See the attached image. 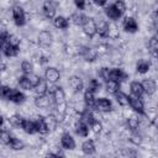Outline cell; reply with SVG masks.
Here are the masks:
<instances>
[{"label":"cell","mask_w":158,"mask_h":158,"mask_svg":"<svg viewBox=\"0 0 158 158\" xmlns=\"http://www.w3.org/2000/svg\"><path fill=\"white\" fill-rule=\"evenodd\" d=\"M12 16H14V21L17 26H23L25 25V11L21 6H15L12 10Z\"/></svg>","instance_id":"cell-1"},{"label":"cell","mask_w":158,"mask_h":158,"mask_svg":"<svg viewBox=\"0 0 158 158\" xmlns=\"http://www.w3.org/2000/svg\"><path fill=\"white\" fill-rule=\"evenodd\" d=\"M130 106L138 114L141 115H144V105H143V101L141 100V98L138 96H130Z\"/></svg>","instance_id":"cell-2"},{"label":"cell","mask_w":158,"mask_h":158,"mask_svg":"<svg viewBox=\"0 0 158 158\" xmlns=\"http://www.w3.org/2000/svg\"><path fill=\"white\" fill-rule=\"evenodd\" d=\"M59 78H60V74H59V72H58L57 68L49 67V68L46 69V72H44V79H46L48 83H52V84H53V83L58 81Z\"/></svg>","instance_id":"cell-3"},{"label":"cell","mask_w":158,"mask_h":158,"mask_svg":"<svg viewBox=\"0 0 158 158\" xmlns=\"http://www.w3.org/2000/svg\"><path fill=\"white\" fill-rule=\"evenodd\" d=\"M83 31H84V33L86 36L94 37V35L98 33V31H96V22L93 19H88L85 21V23L83 25Z\"/></svg>","instance_id":"cell-4"},{"label":"cell","mask_w":158,"mask_h":158,"mask_svg":"<svg viewBox=\"0 0 158 158\" xmlns=\"http://www.w3.org/2000/svg\"><path fill=\"white\" fill-rule=\"evenodd\" d=\"M95 109H98L100 111H104V112H107V111H111L112 110V104L106 98H99V99H96Z\"/></svg>","instance_id":"cell-5"},{"label":"cell","mask_w":158,"mask_h":158,"mask_svg":"<svg viewBox=\"0 0 158 158\" xmlns=\"http://www.w3.org/2000/svg\"><path fill=\"white\" fill-rule=\"evenodd\" d=\"M122 26H123V30L126 32H130V33H133V32H136L138 30V25H137V22H136V20L133 17H126L123 20Z\"/></svg>","instance_id":"cell-6"},{"label":"cell","mask_w":158,"mask_h":158,"mask_svg":"<svg viewBox=\"0 0 158 158\" xmlns=\"http://www.w3.org/2000/svg\"><path fill=\"white\" fill-rule=\"evenodd\" d=\"M60 142H62V147L64 149H74L75 148V141L69 133H63Z\"/></svg>","instance_id":"cell-7"},{"label":"cell","mask_w":158,"mask_h":158,"mask_svg":"<svg viewBox=\"0 0 158 158\" xmlns=\"http://www.w3.org/2000/svg\"><path fill=\"white\" fill-rule=\"evenodd\" d=\"M38 42L43 47H48L52 43V35L49 31H41L38 35Z\"/></svg>","instance_id":"cell-8"},{"label":"cell","mask_w":158,"mask_h":158,"mask_svg":"<svg viewBox=\"0 0 158 158\" xmlns=\"http://www.w3.org/2000/svg\"><path fill=\"white\" fill-rule=\"evenodd\" d=\"M52 96L56 104H62L65 102V93L60 86H56L54 90L52 91Z\"/></svg>","instance_id":"cell-9"},{"label":"cell","mask_w":158,"mask_h":158,"mask_svg":"<svg viewBox=\"0 0 158 158\" xmlns=\"http://www.w3.org/2000/svg\"><path fill=\"white\" fill-rule=\"evenodd\" d=\"M126 78H127V74L123 73L122 69H120V68L110 69V79L116 80V81H121V80H125Z\"/></svg>","instance_id":"cell-10"},{"label":"cell","mask_w":158,"mask_h":158,"mask_svg":"<svg viewBox=\"0 0 158 158\" xmlns=\"http://www.w3.org/2000/svg\"><path fill=\"white\" fill-rule=\"evenodd\" d=\"M142 85H143V89H144V93L147 95H152L156 89H157V84L153 79H144L142 81Z\"/></svg>","instance_id":"cell-11"},{"label":"cell","mask_w":158,"mask_h":158,"mask_svg":"<svg viewBox=\"0 0 158 158\" xmlns=\"http://www.w3.org/2000/svg\"><path fill=\"white\" fill-rule=\"evenodd\" d=\"M109 27L110 25L104 20H99V22H96V31L101 37L109 36Z\"/></svg>","instance_id":"cell-12"},{"label":"cell","mask_w":158,"mask_h":158,"mask_svg":"<svg viewBox=\"0 0 158 158\" xmlns=\"http://www.w3.org/2000/svg\"><path fill=\"white\" fill-rule=\"evenodd\" d=\"M80 54L84 57V59L86 62H93L96 58V52L93 48H89V47H81Z\"/></svg>","instance_id":"cell-13"},{"label":"cell","mask_w":158,"mask_h":158,"mask_svg":"<svg viewBox=\"0 0 158 158\" xmlns=\"http://www.w3.org/2000/svg\"><path fill=\"white\" fill-rule=\"evenodd\" d=\"M69 86L74 90V91H81V89H83V80L79 78V77H77V75H73V77H70L69 78Z\"/></svg>","instance_id":"cell-14"},{"label":"cell","mask_w":158,"mask_h":158,"mask_svg":"<svg viewBox=\"0 0 158 158\" xmlns=\"http://www.w3.org/2000/svg\"><path fill=\"white\" fill-rule=\"evenodd\" d=\"M130 89H131V93H132L135 96H138V98H141L142 94L144 93L143 85H142V83H139V81H132V83L130 84Z\"/></svg>","instance_id":"cell-15"},{"label":"cell","mask_w":158,"mask_h":158,"mask_svg":"<svg viewBox=\"0 0 158 158\" xmlns=\"http://www.w3.org/2000/svg\"><path fill=\"white\" fill-rule=\"evenodd\" d=\"M84 101H85V105L88 107H91V109H95V102H96V99L94 98V91L86 89V91L84 93Z\"/></svg>","instance_id":"cell-16"},{"label":"cell","mask_w":158,"mask_h":158,"mask_svg":"<svg viewBox=\"0 0 158 158\" xmlns=\"http://www.w3.org/2000/svg\"><path fill=\"white\" fill-rule=\"evenodd\" d=\"M35 104H36V106H38L41 109H47L51 106V99L46 95H38L35 100Z\"/></svg>","instance_id":"cell-17"},{"label":"cell","mask_w":158,"mask_h":158,"mask_svg":"<svg viewBox=\"0 0 158 158\" xmlns=\"http://www.w3.org/2000/svg\"><path fill=\"white\" fill-rule=\"evenodd\" d=\"M43 14L47 19H53L56 15V7L51 1H46L43 5Z\"/></svg>","instance_id":"cell-18"},{"label":"cell","mask_w":158,"mask_h":158,"mask_svg":"<svg viewBox=\"0 0 158 158\" xmlns=\"http://www.w3.org/2000/svg\"><path fill=\"white\" fill-rule=\"evenodd\" d=\"M35 125H36V132H38V133H41V135H44V133L48 132V127H47L46 121H44L43 117L40 116V117L35 121Z\"/></svg>","instance_id":"cell-19"},{"label":"cell","mask_w":158,"mask_h":158,"mask_svg":"<svg viewBox=\"0 0 158 158\" xmlns=\"http://www.w3.org/2000/svg\"><path fill=\"white\" fill-rule=\"evenodd\" d=\"M75 132H77V135L81 136V137H86L89 133V125H86L85 122L79 120V122L75 126Z\"/></svg>","instance_id":"cell-20"},{"label":"cell","mask_w":158,"mask_h":158,"mask_svg":"<svg viewBox=\"0 0 158 158\" xmlns=\"http://www.w3.org/2000/svg\"><path fill=\"white\" fill-rule=\"evenodd\" d=\"M7 100H10V101H12L15 104H21V102L25 101V95L21 91L12 89V91H11V94H10V96H9Z\"/></svg>","instance_id":"cell-21"},{"label":"cell","mask_w":158,"mask_h":158,"mask_svg":"<svg viewBox=\"0 0 158 158\" xmlns=\"http://www.w3.org/2000/svg\"><path fill=\"white\" fill-rule=\"evenodd\" d=\"M70 20H72V22H73L74 25H77V26H83V25L85 23V21L88 20V17H86L85 15H83L81 12H75V14H73V15L70 16Z\"/></svg>","instance_id":"cell-22"},{"label":"cell","mask_w":158,"mask_h":158,"mask_svg":"<svg viewBox=\"0 0 158 158\" xmlns=\"http://www.w3.org/2000/svg\"><path fill=\"white\" fill-rule=\"evenodd\" d=\"M118 90H120V81H116V80H112V79L106 81V91L107 93L116 94Z\"/></svg>","instance_id":"cell-23"},{"label":"cell","mask_w":158,"mask_h":158,"mask_svg":"<svg viewBox=\"0 0 158 158\" xmlns=\"http://www.w3.org/2000/svg\"><path fill=\"white\" fill-rule=\"evenodd\" d=\"M115 98H116V101H117L121 106H127V105H130V96L126 95L125 93H122V91L118 90V91L115 94Z\"/></svg>","instance_id":"cell-24"},{"label":"cell","mask_w":158,"mask_h":158,"mask_svg":"<svg viewBox=\"0 0 158 158\" xmlns=\"http://www.w3.org/2000/svg\"><path fill=\"white\" fill-rule=\"evenodd\" d=\"M105 14L111 19V20H117L122 14L114 6V5H110V6H107L106 9H105Z\"/></svg>","instance_id":"cell-25"},{"label":"cell","mask_w":158,"mask_h":158,"mask_svg":"<svg viewBox=\"0 0 158 158\" xmlns=\"http://www.w3.org/2000/svg\"><path fill=\"white\" fill-rule=\"evenodd\" d=\"M53 23H54V26L57 28H62V30H65L69 26V22H68V20L64 16H57V17H54Z\"/></svg>","instance_id":"cell-26"},{"label":"cell","mask_w":158,"mask_h":158,"mask_svg":"<svg viewBox=\"0 0 158 158\" xmlns=\"http://www.w3.org/2000/svg\"><path fill=\"white\" fill-rule=\"evenodd\" d=\"M47 80H43V79H41L40 80V83L33 88L35 89V91H36V94L37 95H46V93H47V89H48V85H47Z\"/></svg>","instance_id":"cell-27"},{"label":"cell","mask_w":158,"mask_h":158,"mask_svg":"<svg viewBox=\"0 0 158 158\" xmlns=\"http://www.w3.org/2000/svg\"><path fill=\"white\" fill-rule=\"evenodd\" d=\"M81 151L84 154H93L95 152V144L91 139H88L85 141L83 144H81Z\"/></svg>","instance_id":"cell-28"},{"label":"cell","mask_w":158,"mask_h":158,"mask_svg":"<svg viewBox=\"0 0 158 158\" xmlns=\"http://www.w3.org/2000/svg\"><path fill=\"white\" fill-rule=\"evenodd\" d=\"M2 49V52H4V54L6 56V57H15V56H17V53H19V47H16V46H11V44H6L4 48H1Z\"/></svg>","instance_id":"cell-29"},{"label":"cell","mask_w":158,"mask_h":158,"mask_svg":"<svg viewBox=\"0 0 158 158\" xmlns=\"http://www.w3.org/2000/svg\"><path fill=\"white\" fill-rule=\"evenodd\" d=\"M26 133H35L36 132V125H35V121H31V120H25L23 121V125L21 127Z\"/></svg>","instance_id":"cell-30"},{"label":"cell","mask_w":158,"mask_h":158,"mask_svg":"<svg viewBox=\"0 0 158 158\" xmlns=\"http://www.w3.org/2000/svg\"><path fill=\"white\" fill-rule=\"evenodd\" d=\"M44 121H46V125H47V127H48V131H52V130H54V128L57 127L58 120H57V117H56L54 115H48V116L44 118Z\"/></svg>","instance_id":"cell-31"},{"label":"cell","mask_w":158,"mask_h":158,"mask_svg":"<svg viewBox=\"0 0 158 158\" xmlns=\"http://www.w3.org/2000/svg\"><path fill=\"white\" fill-rule=\"evenodd\" d=\"M149 51L154 57H158V37H152L148 43Z\"/></svg>","instance_id":"cell-32"},{"label":"cell","mask_w":158,"mask_h":158,"mask_svg":"<svg viewBox=\"0 0 158 158\" xmlns=\"http://www.w3.org/2000/svg\"><path fill=\"white\" fill-rule=\"evenodd\" d=\"M137 72L138 73H141V74H144V73H147L148 70H149V68H151V64L147 62V60H139L138 63H137Z\"/></svg>","instance_id":"cell-33"},{"label":"cell","mask_w":158,"mask_h":158,"mask_svg":"<svg viewBox=\"0 0 158 158\" xmlns=\"http://www.w3.org/2000/svg\"><path fill=\"white\" fill-rule=\"evenodd\" d=\"M19 85H20L21 89H25V90H30L31 88H33L32 84L30 83L27 75H23V77H20L19 78Z\"/></svg>","instance_id":"cell-34"},{"label":"cell","mask_w":158,"mask_h":158,"mask_svg":"<svg viewBox=\"0 0 158 158\" xmlns=\"http://www.w3.org/2000/svg\"><path fill=\"white\" fill-rule=\"evenodd\" d=\"M9 121H10V123H11L12 126H15V127H22L25 118H22L20 115H14V116L10 117Z\"/></svg>","instance_id":"cell-35"},{"label":"cell","mask_w":158,"mask_h":158,"mask_svg":"<svg viewBox=\"0 0 158 158\" xmlns=\"http://www.w3.org/2000/svg\"><path fill=\"white\" fill-rule=\"evenodd\" d=\"M11 149H15V151H19V149H22L23 148V143L19 139V138H15V137H12L11 138V141H10V143L7 144Z\"/></svg>","instance_id":"cell-36"},{"label":"cell","mask_w":158,"mask_h":158,"mask_svg":"<svg viewBox=\"0 0 158 158\" xmlns=\"http://www.w3.org/2000/svg\"><path fill=\"white\" fill-rule=\"evenodd\" d=\"M127 125H128V127H130L132 131H136V130L138 128V126H139V120H138V117L131 116V117L127 120Z\"/></svg>","instance_id":"cell-37"},{"label":"cell","mask_w":158,"mask_h":158,"mask_svg":"<svg viewBox=\"0 0 158 158\" xmlns=\"http://www.w3.org/2000/svg\"><path fill=\"white\" fill-rule=\"evenodd\" d=\"M32 63L31 62H28V60H23L22 63H21V69H22V72L25 73V74H31L32 73Z\"/></svg>","instance_id":"cell-38"},{"label":"cell","mask_w":158,"mask_h":158,"mask_svg":"<svg viewBox=\"0 0 158 158\" xmlns=\"http://www.w3.org/2000/svg\"><path fill=\"white\" fill-rule=\"evenodd\" d=\"M11 138H12V136H11L5 128H2V131H1V142H2L4 144H9L10 141H11Z\"/></svg>","instance_id":"cell-39"},{"label":"cell","mask_w":158,"mask_h":158,"mask_svg":"<svg viewBox=\"0 0 158 158\" xmlns=\"http://www.w3.org/2000/svg\"><path fill=\"white\" fill-rule=\"evenodd\" d=\"M88 89L95 93V91H98V90L100 89V83H99L96 79H91V80L89 81V84H88Z\"/></svg>","instance_id":"cell-40"},{"label":"cell","mask_w":158,"mask_h":158,"mask_svg":"<svg viewBox=\"0 0 158 158\" xmlns=\"http://www.w3.org/2000/svg\"><path fill=\"white\" fill-rule=\"evenodd\" d=\"M27 75V78H28V80H30V83L32 84V86L35 88L38 83H40V80H41V78L38 77V75H36V74H33V73H31V74H26Z\"/></svg>","instance_id":"cell-41"},{"label":"cell","mask_w":158,"mask_h":158,"mask_svg":"<svg viewBox=\"0 0 158 158\" xmlns=\"http://www.w3.org/2000/svg\"><path fill=\"white\" fill-rule=\"evenodd\" d=\"M114 6H115L121 14H123V12L126 11V4H125L122 0H116V2L114 4Z\"/></svg>","instance_id":"cell-42"},{"label":"cell","mask_w":158,"mask_h":158,"mask_svg":"<svg viewBox=\"0 0 158 158\" xmlns=\"http://www.w3.org/2000/svg\"><path fill=\"white\" fill-rule=\"evenodd\" d=\"M7 44H11V46H16V47H19V46H20V38H19L16 35H10Z\"/></svg>","instance_id":"cell-43"},{"label":"cell","mask_w":158,"mask_h":158,"mask_svg":"<svg viewBox=\"0 0 158 158\" xmlns=\"http://www.w3.org/2000/svg\"><path fill=\"white\" fill-rule=\"evenodd\" d=\"M11 91H12V89H11V88H9V86L4 85V86L1 88V98H2V99H9V96H10V94H11Z\"/></svg>","instance_id":"cell-44"},{"label":"cell","mask_w":158,"mask_h":158,"mask_svg":"<svg viewBox=\"0 0 158 158\" xmlns=\"http://www.w3.org/2000/svg\"><path fill=\"white\" fill-rule=\"evenodd\" d=\"M100 77H101L105 81L110 80V69H109V68H102V69L100 70Z\"/></svg>","instance_id":"cell-45"},{"label":"cell","mask_w":158,"mask_h":158,"mask_svg":"<svg viewBox=\"0 0 158 158\" xmlns=\"http://www.w3.org/2000/svg\"><path fill=\"white\" fill-rule=\"evenodd\" d=\"M90 127H91V130H93L95 133H98V132H100V131H101V123H100L98 120H95V121L90 125Z\"/></svg>","instance_id":"cell-46"},{"label":"cell","mask_w":158,"mask_h":158,"mask_svg":"<svg viewBox=\"0 0 158 158\" xmlns=\"http://www.w3.org/2000/svg\"><path fill=\"white\" fill-rule=\"evenodd\" d=\"M130 141H131L132 143H135V144H139V143L142 142V138H141V136H139V135H137V133H132V136H131Z\"/></svg>","instance_id":"cell-47"},{"label":"cell","mask_w":158,"mask_h":158,"mask_svg":"<svg viewBox=\"0 0 158 158\" xmlns=\"http://www.w3.org/2000/svg\"><path fill=\"white\" fill-rule=\"evenodd\" d=\"M85 2H86V0H74L75 6H77L78 9H80V10H83V9L85 7Z\"/></svg>","instance_id":"cell-48"},{"label":"cell","mask_w":158,"mask_h":158,"mask_svg":"<svg viewBox=\"0 0 158 158\" xmlns=\"http://www.w3.org/2000/svg\"><path fill=\"white\" fill-rule=\"evenodd\" d=\"M107 0H94V4L98 5V6H104L106 4Z\"/></svg>","instance_id":"cell-49"},{"label":"cell","mask_w":158,"mask_h":158,"mask_svg":"<svg viewBox=\"0 0 158 158\" xmlns=\"http://www.w3.org/2000/svg\"><path fill=\"white\" fill-rule=\"evenodd\" d=\"M153 122H154V125H156V126L158 127V116H157V117L154 118V121H153Z\"/></svg>","instance_id":"cell-50"},{"label":"cell","mask_w":158,"mask_h":158,"mask_svg":"<svg viewBox=\"0 0 158 158\" xmlns=\"http://www.w3.org/2000/svg\"><path fill=\"white\" fill-rule=\"evenodd\" d=\"M157 16H158V10H157Z\"/></svg>","instance_id":"cell-51"}]
</instances>
